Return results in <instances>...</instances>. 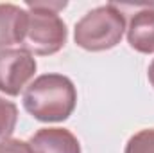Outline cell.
Returning <instances> with one entry per match:
<instances>
[{
  "label": "cell",
  "mask_w": 154,
  "mask_h": 153,
  "mask_svg": "<svg viewBox=\"0 0 154 153\" xmlns=\"http://www.w3.org/2000/svg\"><path fill=\"white\" fill-rule=\"evenodd\" d=\"M23 108L41 122H63L74 114L77 90L63 74L38 76L23 90Z\"/></svg>",
  "instance_id": "cell-1"
},
{
  "label": "cell",
  "mask_w": 154,
  "mask_h": 153,
  "mask_svg": "<svg viewBox=\"0 0 154 153\" xmlns=\"http://www.w3.org/2000/svg\"><path fill=\"white\" fill-rule=\"evenodd\" d=\"M125 33V16L116 4L99 5L88 11L74 29L77 47L90 52L109 50L120 43Z\"/></svg>",
  "instance_id": "cell-2"
},
{
  "label": "cell",
  "mask_w": 154,
  "mask_h": 153,
  "mask_svg": "<svg viewBox=\"0 0 154 153\" xmlns=\"http://www.w3.org/2000/svg\"><path fill=\"white\" fill-rule=\"evenodd\" d=\"M25 5L29 7V22L22 49L32 56H52L59 52L68 38L63 18L54 11L34 5L31 0H27Z\"/></svg>",
  "instance_id": "cell-3"
},
{
  "label": "cell",
  "mask_w": 154,
  "mask_h": 153,
  "mask_svg": "<svg viewBox=\"0 0 154 153\" xmlns=\"http://www.w3.org/2000/svg\"><path fill=\"white\" fill-rule=\"evenodd\" d=\"M38 69L36 58L23 49L0 50V92L5 96H20Z\"/></svg>",
  "instance_id": "cell-4"
},
{
  "label": "cell",
  "mask_w": 154,
  "mask_h": 153,
  "mask_svg": "<svg viewBox=\"0 0 154 153\" xmlns=\"http://www.w3.org/2000/svg\"><path fill=\"white\" fill-rule=\"evenodd\" d=\"M134 13L129 20L127 43L142 54L154 52V4L134 5Z\"/></svg>",
  "instance_id": "cell-5"
},
{
  "label": "cell",
  "mask_w": 154,
  "mask_h": 153,
  "mask_svg": "<svg viewBox=\"0 0 154 153\" xmlns=\"http://www.w3.org/2000/svg\"><path fill=\"white\" fill-rule=\"evenodd\" d=\"M29 144L32 153H81L77 137L66 128H39Z\"/></svg>",
  "instance_id": "cell-6"
},
{
  "label": "cell",
  "mask_w": 154,
  "mask_h": 153,
  "mask_svg": "<svg viewBox=\"0 0 154 153\" xmlns=\"http://www.w3.org/2000/svg\"><path fill=\"white\" fill-rule=\"evenodd\" d=\"M29 11L16 4H0V50L11 49L25 38Z\"/></svg>",
  "instance_id": "cell-7"
},
{
  "label": "cell",
  "mask_w": 154,
  "mask_h": 153,
  "mask_svg": "<svg viewBox=\"0 0 154 153\" xmlns=\"http://www.w3.org/2000/svg\"><path fill=\"white\" fill-rule=\"evenodd\" d=\"M18 122V108L13 101L0 96V139H9Z\"/></svg>",
  "instance_id": "cell-8"
},
{
  "label": "cell",
  "mask_w": 154,
  "mask_h": 153,
  "mask_svg": "<svg viewBox=\"0 0 154 153\" xmlns=\"http://www.w3.org/2000/svg\"><path fill=\"white\" fill-rule=\"evenodd\" d=\"M124 153H154V128H145L134 133L127 141Z\"/></svg>",
  "instance_id": "cell-9"
},
{
  "label": "cell",
  "mask_w": 154,
  "mask_h": 153,
  "mask_svg": "<svg viewBox=\"0 0 154 153\" xmlns=\"http://www.w3.org/2000/svg\"><path fill=\"white\" fill-rule=\"evenodd\" d=\"M0 153H32L31 144L20 139H4L0 142Z\"/></svg>",
  "instance_id": "cell-10"
},
{
  "label": "cell",
  "mask_w": 154,
  "mask_h": 153,
  "mask_svg": "<svg viewBox=\"0 0 154 153\" xmlns=\"http://www.w3.org/2000/svg\"><path fill=\"white\" fill-rule=\"evenodd\" d=\"M34 5H38V7H43V9H48V11H54V13H59L61 9H65L66 5H68V2H47V0H31Z\"/></svg>",
  "instance_id": "cell-11"
},
{
  "label": "cell",
  "mask_w": 154,
  "mask_h": 153,
  "mask_svg": "<svg viewBox=\"0 0 154 153\" xmlns=\"http://www.w3.org/2000/svg\"><path fill=\"white\" fill-rule=\"evenodd\" d=\"M147 77H149V81H151V85H152V88H154V60H152V63L149 65V70H147Z\"/></svg>",
  "instance_id": "cell-12"
}]
</instances>
